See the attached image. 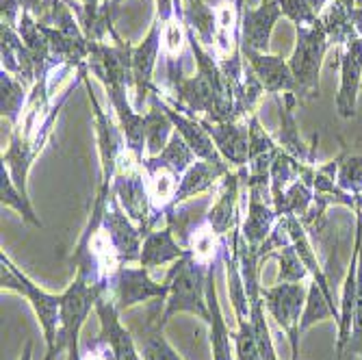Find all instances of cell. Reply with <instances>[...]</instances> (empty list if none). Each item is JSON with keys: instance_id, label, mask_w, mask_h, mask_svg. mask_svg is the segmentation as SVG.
Masks as SVG:
<instances>
[{"instance_id": "6da1fadb", "label": "cell", "mask_w": 362, "mask_h": 360, "mask_svg": "<svg viewBox=\"0 0 362 360\" xmlns=\"http://www.w3.org/2000/svg\"><path fill=\"white\" fill-rule=\"evenodd\" d=\"M206 280L209 267L195 260L193 254H187L172 265L165 282L170 284V296L165 300V310L160 313V325H165L178 313H191L211 321V310L206 302Z\"/></svg>"}, {"instance_id": "7a4b0ae2", "label": "cell", "mask_w": 362, "mask_h": 360, "mask_svg": "<svg viewBox=\"0 0 362 360\" xmlns=\"http://www.w3.org/2000/svg\"><path fill=\"white\" fill-rule=\"evenodd\" d=\"M330 46L332 44L327 40L321 18L308 26H295V50L288 59L295 85H298L295 95L308 98V100L321 95L319 76H321L323 57Z\"/></svg>"}, {"instance_id": "3957f363", "label": "cell", "mask_w": 362, "mask_h": 360, "mask_svg": "<svg viewBox=\"0 0 362 360\" xmlns=\"http://www.w3.org/2000/svg\"><path fill=\"white\" fill-rule=\"evenodd\" d=\"M0 284H3V289L18 291L20 296H24L30 302L44 330V341H46L44 360H54V343H57L59 328H61V296H52V293H46L44 289H40L26 274H22L11 263L5 256V252L0 254Z\"/></svg>"}, {"instance_id": "277c9868", "label": "cell", "mask_w": 362, "mask_h": 360, "mask_svg": "<svg viewBox=\"0 0 362 360\" xmlns=\"http://www.w3.org/2000/svg\"><path fill=\"white\" fill-rule=\"evenodd\" d=\"M111 189L115 193V198L119 200L122 209L126 211V215L139 226V231L146 239L150 235V217H152L148 176L137 156L130 150H126L117 163Z\"/></svg>"}, {"instance_id": "5b68a950", "label": "cell", "mask_w": 362, "mask_h": 360, "mask_svg": "<svg viewBox=\"0 0 362 360\" xmlns=\"http://www.w3.org/2000/svg\"><path fill=\"white\" fill-rule=\"evenodd\" d=\"M100 286H91L83 276H74V282L65 289L61 296V328L54 343V356H59L63 349H78V335L85 319L89 317L91 308H95L98 298L103 296Z\"/></svg>"}, {"instance_id": "8992f818", "label": "cell", "mask_w": 362, "mask_h": 360, "mask_svg": "<svg viewBox=\"0 0 362 360\" xmlns=\"http://www.w3.org/2000/svg\"><path fill=\"white\" fill-rule=\"evenodd\" d=\"M260 296L265 300L269 315L276 319L280 330L286 332L291 341L293 360H298L300 354V321L304 315V306L308 300V286L302 282H276V286L262 289Z\"/></svg>"}, {"instance_id": "52a82bcc", "label": "cell", "mask_w": 362, "mask_h": 360, "mask_svg": "<svg viewBox=\"0 0 362 360\" xmlns=\"http://www.w3.org/2000/svg\"><path fill=\"white\" fill-rule=\"evenodd\" d=\"M107 296L115 302V308L119 313L133 308L135 304L148 302V300H168L170 284L168 282H154L150 278V269L146 267H130L122 265L107 289Z\"/></svg>"}, {"instance_id": "ba28073f", "label": "cell", "mask_w": 362, "mask_h": 360, "mask_svg": "<svg viewBox=\"0 0 362 360\" xmlns=\"http://www.w3.org/2000/svg\"><path fill=\"white\" fill-rule=\"evenodd\" d=\"M89 72V68H87ZM85 72V85H87V93H89V103L93 107V117H95V135H98V152H100V187L111 189L113 187V176L117 170V163L122 158V154L128 150L126 146V137L122 133L119 124H115L100 107L98 98L89 85V76Z\"/></svg>"}, {"instance_id": "9c48e42d", "label": "cell", "mask_w": 362, "mask_h": 360, "mask_svg": "<svg viewBox=\"0 0 362 360\" xmlns=\"http://www.w3.org/2000/svg\"><path fill=\"white\" fill-rule=\"evenodd\" d=\"M103 226L109 233L122 263L124 265H139L141 258V243H144V235L139 231V226L126 215V211L122 209L119 200L115 198V193L111 189V195L107 200V209H105V217H103Z\"/></svg>"}, {"instance_id": "30bf717a", "label": "cell", "mask_w": 362, "mask_h": 360, "mask_svg": "<svg viewBox=\"0 0 362 360\" xmlns=\"http://www.w3.org/2000/svg\"><path fill=\"white\" fill-rule=\"evenodd\" d=\"M163 50V22L158 18L152 20L150 33L139 46H133V81H135V109L144 113V103L150 98L154 83L152 74L158 61V52Z\"/></svg>"}, {"instance_id": "8fae6325", "label": "cell", "mask_w": 362, "mask_h": 360, "mask_svg": "<svg viewBox=\"0 0 362 360\" xmlns=\"http://www.w3.org/2000/svg\"><path fill=\"white\" fill-rule=\"evenodd\" d=\"M241 54H243V61L256 74V79L260 81L262 89H265L267 93H272L274 98L280 95L282 91L284 93L298 91V85H295V79L291 72V65L280 54L258 52V50H252L247 46H241Z\"/></svg>"}, {"instance_id": "7c38bea8", "label": "cell", "mask_w": 362, "mask_h": 360, "mask_svg": "<svg viewBox=\"0 0 362 360\" xmlns=\"http://www.w3.org/2000/svg\"><path fill=\"white\" fill-rule=\"evenodd\" d=\"M200 124L206 128V133L215 141L219 154L223 156L230 168H247L250 158V128L247 124L241 122H223V124H213L204 117H197Z\"/></svg>"}, {"instance_id": "4fadbf2b", "label": "cell", "mask_w": 362, "mask_h": 360, "mask_svg": "<svg viewBox=\"0 0 362 360\" xmlns=\"http://www.w3.org/2000/svg\"><path fill=\"white\" fill-rule=\"evenodd\" d=\"M362 85V37H356L341 50V87L337 93V111L341 117H356L358 91Z\"/></svg>"}, {"instance_id": "5bb4252c", "label": "cell", "mask_w": 362, "mask_h": 360, "mask_svg": "<svg viewBox=\"0 0 362 360\" xmlns=\"http://www.w3.org/2000/svg\"><path fill=\"white\" fill-rule=\"evenodd\" d=\"M93 310L98 319H100V337L111 345L117 360H144L139 354L137 341L119 323V310L115 308V302L107 293H103V296L98 298Z\"/></svg>"}, {"instance_id": "9a60e30c", "label": "cell", "mask_w": 362, "mask_h": 360, "mask_svg": "<svg viewBox=\"0 0 362 360\" xmlns=\"http://www.w3.org/2000/svg\"><path fill=\"white\" fill-rule=\"evenodd\" d=\"M282 18L278 0L260 3L258 9H243L241 16V46H247L258 52H269V40L276 22Z\"/></svg>"}, {"instance_id": "2e32d148", "label": "cell", "mask_w": 362, "mask_h": 360, "mask_svg": "<svg viewBox=\"0 0 362 360\" xmlns=\"http://www.w3.org/2000/svg\"><path fill=\"white\" fill-rule=\"evenodd\" d=\"M295 103H298V95L295 93H284V105L280 100V95H276V105H278V113H280V133H278V144L284 152H288L293 158H298L302 163H310L315 166V154H317V146H319V135L313 137L310 146H304L298 124H295Z\"/></svg>"}, {"instance_id": "e0dca14e", "label": "cell", "mask_w": 362, "mask_h": 360, "mask_svg": "<svg viewBox=\"0 0 362 360\" xmlns=\"http://www.w3.org/2000/svg\"><path fill=\"white\" fill-rule=\"evenodd\" d=\"M226 174H230V163H226V161L213 163V161H200V158H197L193 166L180 176V182H178V189L174 193V200L170 204V211L176 209L180 202L193 198V195H200V193L211 191L213 185L219 178H223Z\"/></svg>"}, {"instance_id": "ac0fdd59", "label": "cell", "mask_w": 362, "mask_h": 360, "mask_svg": "<svg viewBox=\"0 0 362 360\" xmlns=\"http://www.w3.org/2000/svg\"><path fill=\"white\" fill-rule=\"evenodd\" d=\"M3 70L13 74L24 87H33L37 83V65L33 54L24 46L20 33L11 24H3Z\"/></svg>"}, {"instance_id": "d6986e66", "label": "cell", "mask_w": 362, "mask_h": 360, "mask_svg": "<svg viewBox=\"0 0 362 360\" xmlns=\"http://www.w3.org/2000/svg\"><path fill=\"white\" fill-rule=\"evenodd\" d=\"M247 191H250V202H247V217L241 226V237L250 248L258 250L262 241L272 235L280 217L274 204H269L260 191L256 189H247Z\"/></svg>"}, {"instance_id": "ffe728a7", "label": "cell", "mask_w": 362, "mask_h": 360, "mask_svg": "<svg viewBox=\"0 0 362 360\" xmlns=\"http://www.w3.org/2000/svg\"><path fill=\"white\" fill-rule=\"evenodd\" d=\"M241 182H243L241 170L226 174L219 200L206 211V221L217 237H226L237 228V200H239Z\"/></svg>"}, {"instance_id": "44dd1931", "label": "cell", "mask_w": 362, "mask_h": 360, "mask_svg": "<svg viewBox=\"0 0 362 360\" xmlns=\"http://www.w3.org/2000/svg\"><path fill=\"white\" fill-rule=\"evenodd\" d=\"M165 111L174 124V130L176 133L187 141V146L193 150L195 158H200V161H213V163H221L223 156L219 154L215 141L211 139V135L206 133V128L200 124V120L197 117H189L172 107H168L165 103Z\"/></svg>"}, {"instance_id": "7402d4cb", "label": "cell", "mask_w": 362, "mask_h": 360, "mask_svg": "<svg viewBox=\"0 0 362 360\" xmlns=\"http://www.w3.org/2000/svg\"><path fill=\"white\" fill-rule=\"evenodd\" d=\"M185 254L187 250L178 243L172 226H165L163 231H152L144 239L139 265L146 269H154L160 265H174Z\"/></svg>"}, {"instance_id": "603a6c76", "label": "cell", "mask_w": 362, "mask_h": 360, "mask_svg": "<svg viewBox=\"0 0 362 360\" xmlns=\"http://www.w3.org/2000/svg\"><path fill=\"white\" fill-rule=\"evenodd\" d=\"M219 263H223V258H217L209 265V280H206V302L211 310V321H209L211 347H213V360H235L233 352H230V339H233V335H230L228 325L223 321L221 306L217 300V289H215V272Z\"/></svg>"}, {"instance_id": "cb8c5ba5", "label": "cell", "mask_w": 362, "mask_h": 360, "mask_svg": "<svg viewBox=\"0 0 362 360\" xmlns=\"http://www.w3.org/2000/svg\"><path fill=\"white\" fill-rule=\"evenodd\" d=\"M148 100H150V111L146 113V154L158 156L174 135V124L165 111V100L160 98L156 85Z\"/></svg>"}, {"instance_id": "d4e9b609", "label": "cell", "mask_w": 362, "mask_h": 360, "mask_svg": "<svg viewBox=\"0 0 362 360\" xmlns=\"http://www.w3.org/2000/svg\"><path fill=\"white\" fill-rule=\"evenodd\" d=\"M160 304H165V300H154L148 321L139 330V337H137L139 354L144 360H182L176 354V349L168 343L165 335H163V328H165V325H160V315L156 317V310Z\"/></svg>"}, {"instance_id": "484cf974", "label": "cell", "mask_w": 362, "mask_h": 360, "mask_svg": "<svg viewBox=\"0 0 362 360\" xmlns=\"http://www.w3.org/2000/svg\"><path fill=\"white\" fill-rule=\"evenodd\" d=\"M358 243H354L351 263L347 267V276L343 282V298H341V317H339V341H337V358H343V352L351 337V323H354V308H356V289H358Z\"/></svg>"}, {"instance_id": "4316f807", "label": "cell", "mask_w": 362, "mask_h": 360, "mask_svg": "<svg viewBox=\"0 0 362 360\" xmlns=\"http://www.w3.org/2000/svg\"><path fill=\"white\" fill-rule=\"evenodd\" d=\"M274 209L278 213V217H300L304 219L306 213L310 211V207L315 204V189L310 182L298 178L293 185H288V189L276 198Z\"/></svg>"}, {"instance_id": "83f0119b", "label": "cell", "mask_w": 362, "mask_h": 360, "mask_svg": "<svg viewBox=\"0 0 362 360\" xmlns=\"http://www.w3.org/2000/svg\"><path fill=\"white\" fill-rule=\"evenodd\" d=\"M0 202H3V207H9V209L18 211L22 215V219L28 221L30 226L44 228L42 219L37 217L35 211H33L30 198H28V195H24L16 187V182H13V178H11V174H9L5 163H0Z\"/></svg>"}, {"instance_id": "f1b7e54d", "label": "cell", "mask_w": 362, "mask_h": 360, "mask_svg": "<svg viewBox=\"0 0 362 360\" xmlns=\"http://www.w3.org/2000/svg\"><path fill=\"white\" fill-rule=\"evenodd\" d=\"M28 87H24L13 74L5 72L0 74V109H3V117L11 122V126H18L20 124V117L24 115V109H26V103H28V93H26Z\"/></svg>"}, {"instance_id": "f546056e", "label": "cell", "mask_w": 362, "mask_h": 360, "mask_svg": "<svg viewBox=\"0 0 362 360\" xmlns=\"http://www.w3.org/2000/svg\"><path fill=\"white\" fill-rule=\"evenodd\" d=\"M144 161L152 163V166H158V168H168V170L176 172L178 176H182L197 158H195L193 150L187 146V141L174 130V135H172L170 144L165 146V150H163L158 156H146Z\"/></svg>"}, {"instance_id": "4dcf8cb0", "label": "cell", "mask_w": 362, "mask_h": 360, "mask_svg": "<svg viewBox=\"0 0 362 360\" xmlns=\"http://www.w3.org/2000/svg\"><path fill=\"white\" fill-rule=\"evenodd\" d=\"M356 243L360 250L358 256V289H356V308H354V323H351V337L343 352V358H349L354 354L362 356V213L356 211Z\"/></svg>"}, {"instance_id": "1f68e13d", "label": "cell", "mask_w": 362, "mask_h": 360, "mask_svg": "<svg viewBox=\"0 0 362 360\" xmlns=\"http://www.w3.org/2000/svg\"><path fill=\"white\" fill-rule=\"evenodd\" d=\"M330 317H334L339 321L341 310L330 304V300L325 298V293L321 291V286L313 280L310 286H308V300H306L304 315H302V321H300V335H304L310 325H315L317 321L330 319Z\"/></svg>"}, {"instance_id": "d6a6232c", "label": "cell", "mask_w": 362, "mask_h": 360, "mask_svg": "<svg viewBox=\"0 0 362 360\" xmlns=\"http://www.w3.org/2000/svg\"><path fill=\"white\" fill-rule=\"evenodd\" d=\"M337 185L349 195H354V198L362 193V154H341Z\"/></svg>"}, {"instance_id": "836d02e7", "label": "cell", "mask_w": 362, "mask_h": 360, "mask_svg": "<svg viewBox=\"0 0 362 360\" xmlns=\"http://www.w3.org/2000/svg\"><path fill=\"white\" fill-rule=\"evenodd\" d=\"M272 258L278 260L280 272H278V282H302L308 276V269L304 267L302 258L295 250V245H286L282 248L278 254H269Z\"/></svg>"}, {"instance_id": "e575fe53", "label": "cell", "mask_w": 362, "mask_h": 360, "mask_svg": "<svg viewBox=\"0 0 362 360\" xmlns=\"http://www.w3.org/2000/svg\"><path fill=\"white\" fill-rule=\"evenodd\" d=\"M239 330L233 335L235 341V360H262L260 356V347L254 335V328L250 319L247 321H237Z\"/></svg>"}, {"instance_id": "d590c367", "label": "cell", "mask_w": 362, "mask_h": 360, "mask_svg": "<svg viewBox=\"0 0 362 360\" xmlns=\"http://www.w3.org/2000/svg\"><path fill=\"white\" fill-rule=\"evenodd\" d=\"M282 16L288 18L295 26H308L319 20L315 9L308 5V0H278Z\"/></svg>"}, {"instance_id": "8d00e7d4", "label": "cell", "mask_w": 362, "mask_h": 360, "mask_svg": "<svg viewBox=\"0 0 362 360\" xmlns=\"http://www.w3.org/2000/svg\"><path fill=\"white\" fill-rule=\"evenodd\" d=\"M0 7H3V24L18 26L22 11L42 13L44 0H0Z\"/></svg>"}, {"instance_id": "74e56055", "label": "cell", "mask_w": 362, "mask_h": 360, "mask_svg": "<svg viewBox=\"0 0 362 360\" xmlns=\"http://www.w3.org/2000/svg\"><path fill=\"white\" fill-rule=\"evenodd\" d=\"M81 360H117V358H115V352L111 349V345L98 335V337H91L83 343Z\"/></svg>"}, {"instance_id": "f35d334b", "label": "cell", "mask_w": 362, "mask_h": 360, "mask_svg": "<svg viewBox=\"0 0 362 360\" xmlns=\"http://www.w3.org/2000/svg\"><path fill=\"white\" fill-rule=\"evenodd\" d=\"M20 360H33V341H26L24 352H22V358H20Z\"/></svg>"}, {"instance_id": "ab89813d", "label": "cell", "mask_w": 362, "mask_h": 360, "mask_svg": "<svg viewBox=\"0 0 362 360\" xmlns=\"http://www.w3.org/2000/svg\"><path fill=\"white\" fill-rule=\"evenodd\" d=\"M354 202H356V211H360V213H362V193H360V195H356Z\"/></svg>"}, {"instance_id": "60d3db41", "label": "cell", "mask_w": 362, "mask_h": 360, "mask_svg": "<svg viewBox=\"0 0 362 360\" xmlns=\"http://www.w3.org/2000/svg\"><path fill=\"white\" fill-rule=\"evenodd\" d=\"M356 7H358V9H362V0H356Z\"/></svg>"}, {"instance_id": "b9f144b4", "label": "cell", "mask_w": 362, "mask_h": 360, "mask_svg": "<svg viewBox=\"0 0 362 360\" xmlns=\"http://www.w3.org/2000/svg\"><path fill=\"white\" fill-rule=\"evenodd\" d=\"M119 3H122V0H113V5H115V7H119Z\"/></svg>"}]
</instances>
